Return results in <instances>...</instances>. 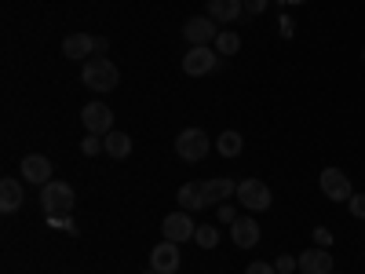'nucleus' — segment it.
Listing matches in <instances>:
<instances>
[{
  "label": "nucleus",
  "mask_w": 365,
  "mask_h": 274,
  "mask_svg": "<svg viewBox=\"0 0 365 274\" xmlns=\"http://www.w3.org/2000/svg\"><path fill=\"white\" fill-rule=\"evenodd\" d=\"M110 51V41L106 37H96V55H106Z\"/></svg>",
  "instance_id": "obj_30"
},
{
  "label": "nucleus",
  "mask_w": 365,
  "mask_h": 274,
  "mask_svg": "<svg viewBox=\"0 0 365 274\" xmlns=\"http://www.w3.org/2000/svg\"><path fill=\"white\" fill-rule=\"evenodd\" d=\"M318 187H322V194L329 201H351L354 198V187H351V179H347L344 168H322Z\"/></svg>",
  "instance_id": "obj_6"
},
{
  "label": "nucleus",
  "mask_w": 365,
  "mask_h": 274,
  "mask_svg": "<svg viewBox=\"0 0 365 274\" xmlns=\"http://www.w3.org/2000/svg\"><path fill=\"white\" fill-rule=\"evenodd\" d=\"M81 125L88 136H110L113 132V110L106 103H88V106H81Z\"/></svg>",
  "instance_id": "obj_4"
},
{
  "label": "nucleus",
  "mask_w": 365,
  "mask_h": 274,
  "mask_svg": "<svg viewBox=\"0 0 365 274\" xmlns=\"http://www.w3.org/2000/svg\"><path fill=\"white\" fill-rule=\"evenodd\" d=\"M245 274H278V270H274V263H259V260H256V263L245 267Z\"/></svg>",
  "instance_id": "obj_29"
},
{
  "label": "nucleus",
  "mask_w": 365,
  "mask_h": 274,
  "mask_svg": "<svg viewBox=\"0 0 365 274\" xmlns=\"http://www.w3.org/2000/svg\"><path fill=\"white\" fill-rule=\"evenodd\" d=\"M212 70H220V51L216 48L201 44V48H190L187 55H182V73L187 77H205Z\"/></svg>",
  "instance_id": "obj_3"
},
{
  "label": "nucleus",
  "mask_w": 365,
  "mask_h": 274,
  "mask_svg": "<svg viewBox=\"0 0 365 274\" xmlns=\"http://www.w3.org/2000/svg\"><path fill=\"white\" fill-rule=\"evenodd\" d=\"M179 263H182V253L175 241H161V245L150 253V270H158V274H179Z\"/></svg>",
  "instance_id": "obj_10"
},
{
  "label": "nucleus",
  "mask_w": 365,
  "mask_h": 274,
  "mask_svg": "<svg viewBox=\"0 0 365 274\" xmlns=\"http://www.w3.org/2000/svg\"><path fill=\"white\" fill-rule=\"evenodd\" d=\"M81 81L91 91H113L117 81H120V73H117V66L110 63L106 55H91L88 63H84V70H81Z\"/></svg>",
  "instance_id": "obj_2"
},
{
  "label": "nucleus",
  "mask_w": 365,
  "mask_h": 274,
  "mask_svg": "<svg viewBox=\"0 0 365 274\" xmlns=\"http://www.w3.org/2000/svg\"><path fill=\"white\" fill-rule=\"evenodd\" d=\"M230 238H234V245L237 249H252L256 241H259V223L252 216H237L230 223Z\"/></svg>",
  "instance_id": "obj_13"
},
{
  "label": "nucleus",
  "mask_w": 365,
  "mask_h": 274,
  "mask_svg": "<svg viewBox=\"0 0 365 274\" xmlns=\"http://www.w3.org/2000/svg\"><path fill=\"white\" fill-rule=\"evenodd\" d=\"M41 205L48 212V220H63V216H70V212H73L77 194H73L70 183L51 179V183H44V187H41Z\"/></svg>",
  "instance_id": "obj_1"
},
{
  "label": "nucleus",
  "mask_w": 365,
  "mask_h": 274,
  "mask_svg": "<svg viewBox=\"0 0 365 274\" xmlns=\"http://www.w3.org/2000/svg\"><path fill=\"white\" fill-rule=\"evenodd\" d=\"M361 63H365V51H361Z\"/></svg>",
  "instance_id": "obj_32"
},
{
  "label": "nucleus",
  "mask_w": 365,
  "mask_h": 274,
  "mask_svg": "<svg viewBox=\"0 0 365 274\" xmlns=\"http://www.w3.org/2000/svg\"><path fill=\"white\" fill-rule=\"evenodd\" d=\"M314 245L318 249H329L332 245V230L329 227H314Z\"/></svg>",
  "instance_id": "obj_27"
},
{
  "label": "nucleus",
  "mask_w": 365,
  "mask_h": 274,
  "mask_svg": "<svg viewBox=\"0 0 365 274\" xmlns=\"http://www.w3.org/2000/svg\"><path fill=\"white\" fill-rule=\"evenodd\" d=\"M237 201L245 205L249 212H267L274 198H270V187L263 179H241L237 183Z\"/></svg>",
  "instance_id": "obj_7"
},
{
  "label": "nucleus",
  "mask_w": 365,
  "mask_h": 274,
  "mask_svg": "<svg viewBox=\"0 0 365 274\" xmlns=\"http://www.w3.org/2000/svg\"><path fill=\"white\" fill-rule=\"evenodd\" d=\"M241 4H245V11H249V15H263L270 0H241Z\"/></svg>",
  "instance_id": "obj_28"
},
{
  "label": "nucleus",
  "mask_w": 365,
  "mask_h": 274,
  "mask_svg": "<svg viewBox=\"0 0 365 274\" xmlns=\"http://www.w3.org/2000/svg\"><path fill=\"white\" fill-rule=\"evenodd\" d=\"M63 55L66 59H84V63H88V59L96 55V37H91V34H70L63 41Z\"/></svg>",
  "instance_id": "obj_15"
},
{
  "label": "nucleus",
  "mask_w": 365,
  "mask_h": 274,
  "mask_svg": "<svg viewBox=\"0 0 365 274\" xmlns=\"http://www.w3.org/2000/svg\"><path fill=\"white\" fill-rule=\"evenodd\" d=\"M0 208H4L8 216L22 208V183L11 179V176H8V179H0Z\"/></svg>",
  "instance_id": "obj_17"
},
{
  "label": "nucleus",
  "mask_w": 365,
  "mask_h": 274,
  "mask_svg": "<svg viewBox=\"0 0 365 274\" xmlns=\"http://www.w3.org/2000/svg\"><path fill=\"white\" fill-rule=\"evenodd\" d=\"M241 15H245L241 0H208V19L212 22H237Z\"/></svg>",
  "instance_id": "obj_16"
},
{
  "label": "nucleus",
  "mask_w": 365,
  "mask_h": 274,
  "mask_svg": "<svg viewBox=\"0 0 365 274\" xmlns=\"http://www.w3.org/2000/svg\"><path fill=\"white\" fill-rule=\"evenodd\" d=\"M216 51L220 55H237L241 51V37L230 34V29H220V37H216Z\"/></svg>",
  "instance_id": "obj_21"
},
{
  "label": "nucleus",
  "mask_w": 365,
  "mask_h": 274,
  "mask_svg": "<svg viewBox=\"0 0 365 274\" xmlns=\"http://www.w3.org/2000/svg\"><path fill=\"white\" fill-rule=\"evenodd\" d=\"M201 194H205V205H223V201L237 198V183H234V179H227V176L205 179V183H201Z\"/></svg>",
  "instance_id": "obj_11"
},
{
  "label": "nucleus",
  "mask_w": 365,
  "mask_h": 274,
  "mask_svg": "<svg viewBox=\"0 0 365 274\" xmlns=\"http://www.w3.org/2000/svg\"><path fill=\"white\" fill-rule=\"evenodd\" d=\"M175 201H179V208H182V212H197V208H208V205H205V194H201V187H197V183H182V187H179V194H175Z\"/></svg>",
  "instance_id": "obj_18"
},
{
  "label": "nucleus",
  "mask_w": 365,
  "mask_h": 274,
  "mask_svg": "<svg viewBox=\"0 0 365 274\" xmlns=\"http://www.w3.org/2000/svg\"><path fill=\"white\" fill-rule=\"evenodd\" d=\"M182 37L190 41V48L216 44V37H220V26L212 22L208 15H197V19H187V26H182Z\"/></svg>",
  "instance_id": "obj_9"
},
{
  "label": "nucleus",
  "mask_w": 365,
  "mask_h": 274,
  "mask_svg": "<svg viewBox=\"0 0 365 274\" xmlns=\"http://www.w3.org/2000/svg\"><path fill=\"white\" fill-rule=\"evenodd\" d=\"M274 270H278V274H296V270H299V256L282 253L278 260H274Z\"/></svg>",
  "instance_id": "obj_24"
},
{
  "label": "nucleus",
  "mask_w": 365,
  "mask_h": 274,
  "mask_svg": "<svg viewBox=\"0 0 365 274\" xmlns=\"http://www.w3.org/2000/svg\"><path fill=\"white\" fill-rule=\"evenodd\" d=\"M22 179L34 183V187H44V183H51V161H48L44 154L22 158Z\"/></svg>",
  "instance_id": "obj_12"
},
{
  "label": "nucleus",
  "mask_w": 365,
  "mask_h": 274,
  "mask_svg": "<svg viewBox=\"0 0 365 274\" xmlns=\"http://www.w3.org/2000/svg\"><path fill=\"white\" fill-rule=\"evenodd\" d=\"M241 146H245V139H241V132H230V128L216 139V150H220L223 158H237V154H241Z\"/></svg>",
  "instance_id": "obj_20"
},
{
  "label": "nucleus",
  "mask_w": 365,
  "mask_h": 274,
  "mask_svg": "<svg viewBox=\"0 0 365 274\" xmlns=\"http://www.w3.org/2000/svg\"><path fill=\"white\" fill-rule=\"evenodd\" d=\"M347 208H351L354 220H365V194H354V198L347 201Z\"/></svg>",
  "instance_id": "obj_25"
},
{
  "label": "nucleus",
  "mask_w": 365,
  "mask_h": 274,
  "mask_svg": "<svg viewBox=\"0 0 365 274\" xmlns=\"http://www.w3.org/2000/svg\"><path fill=\"white\" fill-rule=\"evenodd\" d=\"M146 274H158V270H146Z\"/></svg>",
  "instance_id": "obj_33"
},
{
  "label": "nucleus",
  "mask_w": 365,
  "mask_h": 274,
  "mask_svg": "<svg viewBox=\"0 0 365 274\" xmlns=\"http://www.w3.org/2000/svg\"><path fill=\"white\" fill-rule=\"evenodd\" d=\"M103 143H106V154L110 158H117V161H125L128 154H132V136L128 132H110V136H103Z\"/></svg>",
  "instance_id": "obj_19"
},
{
  "label": "nucleus",
  "mask_w": 365,
  "mask_h": 274,
  "mask_svg": "<svg viewBox=\"0 0 365 274\" xmlns=\"http://www.w3.org/2000/svg\"><path fill=\"white\" fill-rule=\"evenodd\" d=\"M194 241H197L201 249H216V245H220V230H216V227H197Z\"/></svg>",
  "instance_id": "obj_22"
},
{
  "label": "nucleus",
  "mask_w": 365,
  "mask_h": 274,
  "mask_svg": "<svg viewBox=\"0 0 365 274\" xmlns=\"http://www.w3.org/2000/svg\"><path fill=\"white\" fill-rule=\"evenodd\" d=\"M332 274H336V270H332Z\"/></svg>",
  "instance_id": "obj_34"
},
{
  "label": "nucleus",
  "mask_w": 365,
  "mask_h": 274,
  "mask_svg": "<svg viewBox=\"0 0 365 274\" xmlns=\"http://www.w3.org/2000/svg\"><path fill=\"white\" fill-rule=\"evenodd\" d=\"M208 150H212V143H208V136H205L201 128H182V132L175 136V154H179L182 161H201Z\"/></svg>",
  "instance_id": "obj_5"
},
{
  "label": "nucleus",
  "mask_w": 365,
  "mask_h": 274,
  "mask_svg": "<svg viewBox=\"0 0 365 274\" xmlns=\"http://www.w3.org/2000/svg\"><path fill=\"white\" fill-rule=\"evenodd\" d=\"M103 150H106L103 136H88V139H81V154H84V158H96V154H103Z\"/></svg>",
  "instance_id": "obj_23"
},
{
  "label": "nucleus",
  "mask_w": 365,
  "mask_h": 274,
  "mask_svg": "<svg viewBox=\"0 0 365 274\" xmlns=\"http://www.w3.org/2000/svg\"><path fill=\"white\" fill-rule=\"evenodd\" d=\"M161 230H165L168 241H175V245H182V241H194V234H197L190 212H182V208H179V212H168L165 223H161Z\"/></svg>",
  "instance_id": "obj_8"
},
{
  "label": "nucleus",
  "mask_w": 365,
  "mask_h": 274,
  "mask_svg": "<svg viewBox=\"0 0 365 274\" xmlns=\"http://www.w3.org/2000/svg\"><path fill=\"white\" fill-rule=\"evenodd\" d=\"M299 274H332L329 249H307V253H299Z\"/></svg>",
  "instance_id": "obj_14"
},
{
  "label": "nucleus",
  "mask_w": 365,
  "mask_h": 274,
  "mask_svg": "<svg viewBox=\"0 0 365 274\" xmlns=\"http://www.w3.org/2000/svg\"><path fill=\"white\" fill-rule=\"evenodd\" d=\"M282 37H292V19L282 15Z\"/></svg>",
  "instance_id": "obj_31"
},
{
  "label": "nucleus",
  "mask_w": 365,
  "mask_h": 274,
  "mask_svg": "<svg viewBox=\"0 0 365 274\" xmlns=\"http://www.w3.org/2000/svg\"><path fill=\"white\" fill-rule=\"evenodd\" d=\"M216 208H220V223H227V227H230V223L237 220V208H234L230 201H223V205H216Z\"/></svg>",
  "instance_id": "obj_26"
}]
</instances>
